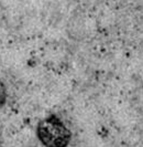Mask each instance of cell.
I'll return each mask as SVG.
<instances>
[{"mask_svg": "<svg viewBox=\"0 0 143 147\" xmlns=\"http://www.w3.org/2000/svg\"><path fill=\"white\" fill-rule=\"evenodd\" d=\"M36 136L45 147H67L72 133L61 118L50 115L37 124Z\"/></svg>", "mask_w": 143, "mask_h": 147, "instance_id": "6da1fadb", "label": "cell"}, {"mask_svg": "<svg viewBox=\"0 0 143 147\" xmlns=\"http://www.w3.org/2000/svg\"><path fill=\"white\" fill-rule=\"evenodd\" d=\"M7 97H8L7 88H6L5 83L0 80V109L6 104V102H7Z\"/></svg>", "mask_w": 143, "mask_h": 147, "instance_id": "7a4b0ae2", "label": "cell"}]
</instances>
